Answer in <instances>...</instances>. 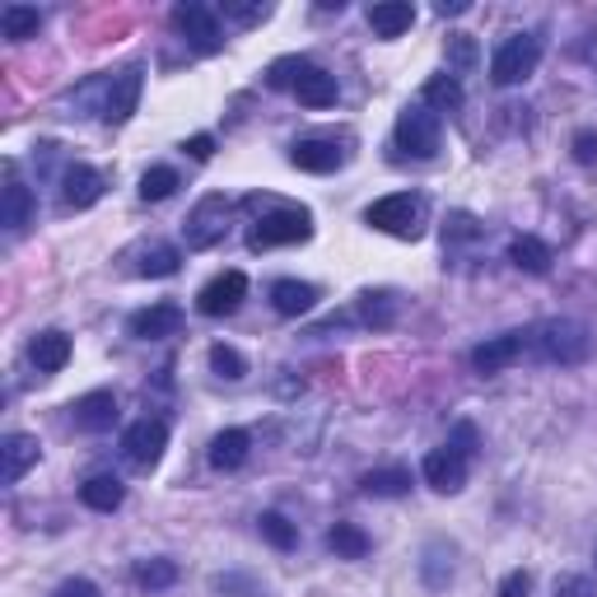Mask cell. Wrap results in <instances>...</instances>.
Segmentation results:
<instances>
[{"mask_svg": "<svg viewBox=\"0 0 597 597\" xmlns=\"http://www.w3.org/2000/svg\"><path fill=\"white\" fill-rule=\"evenodd\" d=\"M528 345H537L546 365H584L593 355V327L579 318H551L537 332H528Z\"/></svg>", "mask_w": 597, "mask_h": 597, "instance_id": "6da1fadb", "label": "cell"}, {"mask_svg": "<svg viewBox=\"0 0 597 597\" xmlns=\"http://www.w3.org/2000/svg\"><path fill=\"white\" fill-rule=\"evenodd\" d=\"M425 219H430V206H425V196H416V192H392L365 211L369 229L392 233V239H406V243H416L420 233H425Z\"/></svg>", "mask_w": 597, "mask_h": 597, "instance_id": "7a4b0ae2", "label": "cell"}, {"mask_svg": "<svg viewBox=\"0 0 597 597\" xmlns=\"http://www.w3.org/2000/svg\"><path fill=\"white\" fill-rule=\"evenodd\" d=\"M313 239V215L304 206H276L271 215H262L247 229V247L266 253V247H290V243H308Z\"/></svg>", "mask_w": 597, "mask_h": 597, "instance_id": "3957f363", "label": "cell"}, {"mask_svg": "<svg viewBox=\"0 0 597 597\" xmlns=\"http://www.w3.org/2000/svg\"><path fill=\"white\" fill-rule=\"evenodd\" d=\"M542 66V38L537 34H513L495 47V56H491V80L495 85H523L532 71Z\"/></svg>", "mask_w": 597, "mask_h": 597, "instance_id": "277c9868", "label": "cell"}, {"mask_svg": "<svg viewBox=\"0 0 597 597\" xmlns=\"http://www.w3.org/2000/svg\"><path fill=\"white\" fill-rule=\"evenodd\" d=\"M392 136H397L402 154H411V160H434L439 140H444V127H439V113H430V107H406Z\"/></svg>", "mask_w": 597, "mask_h": 597, "instance_id": "5b68a950", "label": "cell"}, {"mask_svg": "<svg viewBox=\"0 0 597 597\" xmlns=\"http://www.w3.org/2000/svg\"><path fill=\"white\" fill-rule=\"evenodd\" d=\"M229 233V201L211 192V196H201L196 201V211L187 215V225H182V239L192 253H206V247H215L219 239Z\"/></svg>", "mask_w": 597, "mask_h": 597, "instance_id": "8992f818", "label": "cell"}, {"mask_svg": "<svg viewBox=\"0 0 597 597\" xmlns=\"http://www.w3.org/2000/svg\"><path fill=\"white\" fill-rule=\"evenodd\" d=\"M140 89H145V66H122L117 75H107V89H103V122L107 127H122V122L136 113Z\"/></svg>", "mask_w": 597, "mask_h": 597, "instance_id": "52a82bcc", "label": "cell"}, {"mask_svg": "<svg viewBox=\"0 0 597 597\" xmlns=\"http://www.w3.org/2000/svg\"><path fill=\"white\" fill-rule=\"evenodd\" d=\"M164 448H168V425L160 416H145V420H136V425L122 434V453H127V462L140 467V471H150L154 462L164 458Z\"/></svg>", "mask_w": 597, "mask_h": 597, "instance_id": "ba28073f", "label": "cell"}, {"mask_svg": "<svg viewBox=\"0 0 597 597\" xmlns=\"http://www.w3.org/2000/svg\"><path fill=\"white\" fill-rule=\"evenodd\" d=\"M173 28H178V34L187 38L196 47V52H219V47H225V34H219V14L211 10V5H178L173 10Z\"/></svg>", "mask_w": 597, "mask_h": 597, "instance_id": "9c48e42d", "label": "cell"}, {"mask_svg": "<svg viewBox=\"0 0 597 597\" xmlns=\"http://www.w3.org/2000/svg\"><path fill=\"white\" fill-rule=\"evenodd\" d=\"M243 298H247V276L225 271L196 294V313H206V318H229V313H239Z\"/></svg>", "mask_w": 597, "mask_h": 597, "instance_id": "30bf717a", "label": "cell"}, {"mask_svg": "<svg viewBox=\"0 0 597 597\" xmlns=\"http://www.w3.org/2000/svg\"><path fill=\"white\" fill-rule=\"evenodd\" d=\"M103 173L89 168V164H71L66 173H61V206L66 211H89L103 201Z\"/></svg>", "mask_w": 597, "mask_h": 597, "instance_id": "8fae6325", "label": "cell"}, {"mask_svg": "<svg viewBox=\"0 0 597 597\" xmlns=\"http://www.w3.org/2000/svg\"><path fill=\"white\" fill-rule=\"evenodd\" d=\"M528 351V332H505V336H491L471 351V369L477 373H505L509 365H518Z\"/></svg>", "mask_w": 597, "mask_h": 597, "instance_id": "7c38bea8", "label": "cell"}, {"mask_svg": "<svg viewBox=\"0 0 597 597\" xmlns=\"http://www.w3.org/2000/svg\"><path fill=\"white\" fill-rule=\"evenodd\" d=\"M467 471H471V458H462L458 448H434L430 458H425V481L434 485L439 495H458L462 485H467Z\"/></svg>", "mask_w": 597, "mask_h": 597, "instance_id": "4fadbf2b", "label": "cell"}, {"mask_svg": "<svg viewBox=\"0 0 597 597\" xmlns=\"http://www.w3.org/2000/svg\"><path fill=\"white\" fill-rule=\"evenodd\" d=\"M71 420H75V430H85V434H107L117 425V397L103 388L85 392V397L71 406Z\"/></svg>", "mask_w": 597, "mask_h": 597, "instance_id": "5bb4252c", "label": "cell"}, {"mask_svg": "<svg viewBox=\"0 0 597 597\" xmlns=\"http://www.w3.org/2000/svg\"><path fill=\"white\" fill-rule=\"evenodd\" d=\"M38 458H42V444L34 434H5V444H0V481L20 485V477L28 467H38Z\"/></svg>", "mask_w": 597, "mask_h": 597, "instance_id": "9a60e30c", "label": "cell"}, {"mask_svg": "<svg viewBox=\"0 0 597 597\" xmlns=\"http://www.w3.org/2000/svg\"><path fill=\"white\" fill-rule=\"evenodd\" d=\"M182 332V308L178 304H150L131 313V336L140 341H164V336H178Z\"/></svg>", "mask_w": 597, "mask_h": 597, "instance_id": "2e32d148", "label": "cell"}, {"mask_svg": "<svg viewBox=\"0 0 597 597\" xmlns=\"http://www.w3.org/2000/svg\"><path fill=\"white\" fill-rule=\"evenodd\" d=\"M318 304V285H308V280H276L271 285V308L280 318H304Z\"/></svg>", "mask_w": 597, "mask_h": 597, "instance_id": "e0dca14e", "label": "cell"}, {"mask_svg": "<svg viewBox=\"0 0 597 597\" xmlns=\"http://www.w3.org/2000/svg\"><path fill=\"white\" fill-rule=\"evenodd\" d=\"M411 24H416V5H411V0H379V5L369 10V28L379 38H402Z\"/></svg>", "mask_w": 597, "mask_h": 597, "instance_id": "ac0fdd59", "label": "cell"}, {"mask_svg": "<svg viewBox=\"0 0 597 597\" xmlns=\"http://www.w3.org/2000/svg\"><path fill=\"white\" fill-rule=\"evenodd\" d=\"M420 584L430 593H444L453 584V546L448 542H430L425 551H420Z\"/></svg>", "mask_w": 597, "mask_h": 597, "instance_id": "d6986e66", "label": "cell"}, {"mask_svg": "<svg viewBox=\"0 0 597 597\" xmlns=\"http://www.w3.org/2000/svg\"><path fill=\"white\" fill-rule=\"evenodd\" d=\"M28 355H34V365H38V373H61L71 365V336L66 332H38L34 336V345H28Z\"/></svg>", "mask_w": 597, "mask_h": 597, "instance_id": "ffe728a7", "label": "cell"}, {"mask_svg": "<svg viewBox=\"0 0 597 597\" xmlns=\"http://www.w3.org/2000/svg\"><path fill=\"white\" fill-rule=\"evenodd\" d=\"M290 164L304 168V173H332V168H341V150L332 140H294Z\"/></svg>", "mask_w": 597, "mask_h": 597, "instance_id": "44dd1931", "label": "cell"}, {"mask_svg": "<svg viewBox=\"0 0 597 597\" xmlns=\"http://www.w3.org/2000/svg\"><path fill=\"white\" fill-rule=\"evenodd\" d=\"M247 448H253L247 430H219L211 439V467L215 471H239L247 462Z\"/></svg>", "mask_w": 597, "mask_h": 597, "instance_id": "7402d4cb", "label": "cell"}, {"mask_svg": "<svg viewBox=\"0 0 597 597\" xmlns=\"http://www.w3.org/2000/svg\"><path fill=\"white\" fill-rule=\"evenodd\" d=\"M294 99L304 103V107H332L341 99V89H336V75H327L318 66H308L304 75H298V85H294Z\"/></svg>", "mask_w": 597, "mask_h": 597, "instance_id": "603a6c76", "label": "cell"}, {"mask_svg": "<svg viewBox=\"0 0 597 597\" xmlns=\"http://www.w3.org/2000/svg\"><path fill=\"white\" fill-rule=\"evenodd\" d=\"M425 107L430 113H458V107L467 103V93H462V80L453 71H444V75H430L425 80Z\"/></svg>", "mask_w": 597, "mask_h": 597, "instance_id": "cb8c5ba5", "label": "cell"}, {"mask_svg": "<svg viewBox=\"0 0 597 597\" xmlns=\"http://www.w3.org/2000/svg\"><path fill=\"white\" fill-rule=\"evenodd\" d=\"M34 219V192L24 182H5V196H0V225L5 233H24V225Z\"/></svg>", "mask_w": 597, "mask_h": 597, "instance_id": "d4e9b609", "label": "cell"}, {"mask_svg": "<svg viewBox=\"0 0 597 597\" xmlns=\"http://www.w3.org/2000/svg\"><path fill=\"white\" fill-rule=\"evenodd\" d=\"M509 262L528 276H546L551 271V247H546L542 239H532V233H518V239L509 243Z\"/></svg>", "mask_w": 597, "mask_h": 597, "instance_id": "484cf974", "label": "cell"}, {"mask_svg": "<svg viewBox=\"0 0 597 597\" xmlns=\"http://www.w3.org/2000/svg\"><path fill=\"white\" fill-rule=\"evenodd\" d=\"M80 499L93 513H113V509H122V499H127V485H122L117 477H89L80 485Z\"/></svg>", "mask_w": 597, "mask_h": 597, "instance_id": "4316f807", "label": "cell"}, {"mask_svg": "<svg viewBox=\"0 0 597 597\" xmlns=\"http://www.w3.org/2000/svg\"><path fill=\"white\" fill-rule=\"evenodd\" d=\"M359 491H365L369 499H397L411 491V471L406 467H379V471H369L365 481H359Z\"/></svg>", "mask_w": 597, "mask_h": 597, "instance_id": "83f0119b", "label": "cell"}, {"mask_svg": "<svg viewBox=\"0 0 597 597\" xmlns=\"http://www.w3.org/2000/svg\"><path fill=\"white\" fill-rule=\"evenodd\" d=\"M38 28H42V10H34V5H5L0 10V34H5L10 42L38 38Z\"/></svg>", "mask_w": 597, "mask_h": 597, "instance_id": "f1b7e54d", "label": "cell"}, {"mask_svg": "<svg viewBox=\"0 0 597 597\" xmlns=\"http://www.w3.org/2000/svg\"><path fill=\"white\" fill-rule=\"evenodd\" d=\"M178 266H182V253L173 243H154L140 253L136 262V276H145V280H164V276H178Z\"/></svg>", "mask_w": 597, "mask_h": 597, "instance_id": "f546056e", "label": "cell"}, {"mask_svg": "<svg viewBox=\"0 0 597 597\" xmlns=\"http://www.w3.org/2000/svg\"><path fill=\"white\" fill-rule=\"evenodd\" d=\"M327 551H332L336 560H365V556H369V537H365V528H355V523H336L332 532H327Z\"/></svg>", "mask_w": 597, "mask_h": 597, "instance_id": "4dcf8cb0", "label": "cell"}, {"mask_svg": "<svg viewBox=\"0 0 597 597\" xmlns=\"http://www.w3.org/2000/svg\"><path fill=\"white\" fill-rule=\"evenodd\" d=\"M359 322L365 327H373V332H383V327H392L397 322V298H392L388 290H379V294H359Z\"/></svg>", "mask_w": 597, "mask_h": 597, "instance_id": "1f68e13d", "label": "cell"}, {"mask_svg": "<svg viewBox=\"0 0 597 597\" xmlns=\"http://www.w3.org/2000/svg\"><path fill=\"white\" fill-rule=\"evenodd\" d=\"M178 187H182L178 168L154 164V168H145V178H140V201H168L173 192H178Z\"/></svg>", "mask_w": 597, "mask_h": 597, "instance_id": "d6a6232c", "label": "cell"}, {"mask_svg": "<svg viewBox=\"0 0 597 597\" xmlns=\"http://www.w3.org/2000/svg\"><path fill=\"white\" fill-rule=\"evenodd\" d=\"M136 584L145 593H164V588L178 584V564H173V560H140L136 564Z\"/></svg>", "mask_w": 597, "mask_h": 597, "instance_id": "836d02e7", "label": "cell"}, {"mask_svg": "<svg viewBox=\"0 0 597 597\" xmlns=\"http://www.w3.org/2000/svg\"><path fill=\"white\" fill-rule=\"evenodd\" d=\"M257 532L276 546V551H294V546H298V532H294V523H290L285 513H262L257 518Z\"/></svg>", "mask_w": 597, "mask_h": 597, "instance_id": "e575fe53", "label": "cell"}, {"mask_svg": "<svg viewBox=\"0 0 597 597\" xmlns=\"http://www.w3.org/2000/svg\"><path fill=\"white\" fill-rule=\"evenodd\" d=\"M211 369H215V379H229V383H239L243 373H247V359L233 351V345H211Z\"/></svg>", "mask_w": 597, "mask_h": 597, "instance_id": "d590c367", "label": "cell"}, {"mask_svg": "<svg viewBox=\"0 0 597 597\" xmlns=\"http://www.w3.org/2000/svg\"><path fill=\"white\" fill-rule=\"evenodd\" d=\"M211 588L225 593V597H266V588L257 584V579H247V574H215Z\"/></svg>", "mask_w": 597, "mask_h": 597, "instance_id": "8d00e7d4", "label": "cell"}, {"mask_svg": "<svg viewBox=\"0 0 597 597\" xmlns=\"http://www.w3.org/2000/svg\"><path fill=\"white\" fill-rule=\"evenodd\" d=\"M304 71H308V61H304V56H285V61H276V66L266 71V85H271V89H294Z\"/></svg>", "mask_w": 597, "mask_h": 597, "instance_id": "74e56055", "label": "cell"}, {"mask_svg": "<svg viewBox=\"0 0 597 597\" xmlns=\"http://www.w3.org/2000/svg\"><path fill=\"white\" fill-rule=\"evenodd\" d=\"M225 20L253 28L262 20H271V5H262V0H253V5H243V0H225Z\"/></svg>", "mask_w": 597, "mask_h": 597, "instance_id": "f35d334b", "label": "cell"}, {"mask_svg": "<svg viewBox=\"0 0 597 597\" xmlns=\"http://www.w3.org/2000/svg\"><path fill=\"white\" fill-rule=\"evenodd\" d=\"M448 61H453V71H471L477 66V42H471L467 34H453L448 38Z\"/></svg>", "mask_w": 597, "mask_h": 597, "instance_id": "ab89813d", "label": "cell"}, {"mask_svg": "<svg viewBox=\"0 0 597 597\" xmlns=\"http://www.w3.org/2000/svg\"><path fill=\"white\" fill-rule=\"evenodd\" d=\"M556 597H597L588 574H560L556 579Z\"/></svg>", "mask_w": 597, "mask_h": 597, "instance_id": "60d3db41", "label": "cell"}, {"mask_svg": "<svg viewBox=\"0 0 597 597\" xmlns=\"http://www.w3.org/2000/svg\"><path fill=\"white\" fill-rule=\"evenodd\" d=\"M448 448H458L462 458H477V425H471V420H458L448 434Z\"/></svg>", "mask_w": 597, "mask_h": 597, "instance_id": "b9f144b4", "label": "cell"}, {"mask_svg": "<svg viewBox=\"0 0 597 597\" xmlns=\"http://www.w3.org/2000/svg\"><path fill=\"white\" fill-rule=\"evenodd\" d=\"M528 593H532L528 570H513V574H505V584H499V597H528Z\"/></svg>", "mask_w": 597, "mask_h": 597, "instance_id": "7bdbcfd3", "label": "cell"}, {"mask_svg": "<svg viewBox=\"0 0 597 597\" xmlns=\"http://www.w3.org/2000/svg\"><path fill=\"white\" fill-rule=\"evenodd\" d=\"M477 219H471V215H453L448 219V225H444V239H477Z\"/></svg>", "mask_w": 597, "mask_h": 597, "instance_id": "ee69618b", "label": "cell"}, {"mask_svg": "<svg viewBox=\"0 0 597 597\" xmlns=\"http://www.w3.org/2000/svg\"><path fill=\"white\" fill-rule=\"evenodd\" d=\"M574 160L579 164H597V131H579L574 136Z\"/></svg>", "mask_w": 597, "mask_h": 597, "instance_id": "f6af8a7d", "label": "cell"}, {"mask_svg": "<svg viewBox=\"0 0 597 597\" xmlns=\"http://www.w3.org/2000/svg\"><path fill=\"white\" fill-rule=\"evenodd\" d=\"M182 150H187V154H192V160H196V164H206V160H211V154H215V140H211V136H192V140H187V145H182Z\"/></svg>", "mask_w": 597, "mask_h": 597, "instance_id": "bcb514c9", "label": "cell"}, {"mask_svg": "<svg viewBox=\"0 0 597 597\" xmlns=\"http://www.w3.org/2000/svg\"><path fill=\"white\" fill-rule=\"evenodd\" d=\"M56 597H99V588H93L89 579H66V584L56 588Z\"/></svg>", "mask_w": 597, "mask_h": 597, "instance_id": "7dc6e473", "label": "cell"}, {"mask_svg": "<svg viewBox=\"0 0 597 597\" xmlns=\"http://www.w3.org/2000/svg\"><path fill=\"white\" fill-rule=\"evenodd\" d=\"M439 14H444V20H448V14H467V0H453V5L444 0V5H439Z\"/></svg>", "mask_w": 597, "mask_h": 597, "instance_id": "c3c4849f", "label": "cell"}]
</instances>
